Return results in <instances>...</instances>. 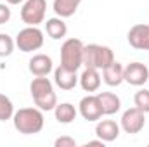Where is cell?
I'll use <instances>...</instances> for the list:
<instances>
[{
	"mask_svg": "<svg viewBox=\"0 0 149 147\" xmlns=\"http://www.w3.org/2000/svg\"><path fill=\"white\" fill-rule=\"evenodd\" d=\"M12 121H14V128L23 135L40 133L45 123L43 112L38 107H23V109L16 111L12 116Z\"/></svg>",
	"mask_w": 149,
	"mask_h": 147,
	"instance_id": "1",
	"label": "cell"
},
{
	"mask_svg": "<svg viewBox=\"0 0 149 147\" xmlns=\"http://www.w3.org/2000/svg\"><path fill=\"white\" fill-rule=\"evenodd\" d=\"M30 92L35 101L38 109L42 111H54L57 106V97L52 87V81L47 76H37L30 83Z\"/></svg>",
	"mask_w": 149,
	"mask_h": 147,
	"instance_id": "2",
	"label": "cell"
},
{
	"mask_svg": "<svg viewBox=\"0 0 149 147\" xmlns=\"http://www.w3.org/2000/svg\"><path fill=\"white\" fill-rule=\"evenodd\" d=\"M114 61V54L109 47L106 45H97L90 43L83 47V57H81V66L85 68H95V69H104Z\"/></svg>",
	"mask_w": 149,
	"mask_h": 147,
	"instance_id": "3",
	"label": "cell"
},
{
	"mask_svg": "<svg viewBox=\"0 0 149 147\" xmlns=\"http://www.w3.org/2000/svg\"><path fill=\"white\" fill-rule=\"evenodd\" d=\"M83 42L78 38H68L63 47H61V66L78 71L81 66V57H83Z\"/></svg>",
	"mask_w": 149,
	"mask_h": 147,
	"instance_id": "4",
	"label": "cell"
},
{
	"mask_svg": "<svg viewBox=\"0 0 149 147\" xmlns=\"http://www.w3.org/2000/svg\"><path fill=\"white\" fill-rule=\"evenodd\" d=\"M16 45L21 52H33L42 49L43 45V31L38 26H26L23 28L17 37H16Z\"/></svg>",
	"mask_w": 149,
	"mask_h": 147,
	"instance_id": "5",
	"label": "cell"
},
{
	"mask_svg": "<svg viewBox=\"0 0 149 147\" xmlns=\"http://www.w3.org/2000/svg\"><path fill=\"white\" fill-rule=\"evenodd\" d=\"M47 0H26L21 9V19L26 26H38L45 19Z\"/></svg>",
	"mask_w": 149,
	"mask_h": 147,
	"instance_id": "6",
	"label": "cell"
},
{
	"mask_svg": "<svg viewBox=\"0 0 149 147\" xmlns=\"http://www.w3.org/2000/svg\"><path fill=\"white\" fill-rule=\"evenodd\" d=\"M146 125V112L139 109V107H130L121 114V123H120V128L125 132V133H139Z\"/></svg>",
	"mask_w": 149,
	"mask_h": 147,
	"instance_id": "7",
	"label": "cell"
},
{
	"mask_svg": "<svg viewBox=\"0 0 149 147\" xmlns=\"http://www.w3.org/2000/svg\"><path fill=\"white\" fill-rule=\"evenodd\" d=\"M123 78L127 83H130L134 87H142L144 83L149 81V69L142 62H130L123 69Z\"/></svg>",
	"mask_w": 149,
	"mask_h": 147,
	"instance_id": "8",
	"label": "cell"
},
{
	"mask_svg": "<svg viewBox=\"0 0 149 147\" xmlns=\"http://www.w3.org/2000/svg\"><path fill=\"white\" fill-rule=\"evenodd\" d=\"M80 114L87 121H97L102 118V109L97 95H87L80 101Z\"/></svg>",
	"mask_w": 149,
	"mask_h": 147,
	"instance_id": "9",
	"label": "cell"
},
{
	"mask_svg": "<svg viewBox=\"0 0 149 147\" xmlns=\"http://www.w3.org/2000/svg\"><path fill=\"white\" fill-rule=\"evenodd\" d=\"M128 43L137 50H149V24H135L128 31Z\"/></svg>",
	"mask_w": 149,
	"mask_h": 147,
	"instance_id": "10",
	"label": "cell"
},
{
	"mask_svg": "<svg viewBox=\"0 0 149 147\" xmlns=\"http://www.w3.org/2000/svg\"><path fill=\"white\" fill-rule=\"evenodd\" d=\"M78 78L80 76L76 74V71H71L61 64L54 69V81L61 90H73L78 83Z\"/></svg>",
	"mask_w": 149,
	"mask_h": 147,
	"instance_id": "11",
	"label": "cell"
},
{
	"mask_svg": "<svg viewBox=\"0 0 149 147\" xmlns=\"http://www.w3.org/2000/svg\"><path fill=\"white\" fill-rule=\"evenodd\" d=\"M95 135L102 142H113L120 137V125L114 119H102L95 126Z\"/></svg>",
	"mask_w": 149,
	"mask_h": 147,
	"instance_id": "12",
	"label": "cell"
},
{
	"mask_svg": "<svg viewBox=\"0 0 149 147\" xmlns=\"http://www.w3.org/2000/svg\"><path fill=\"white\" fill-rule=\"evenodd\" d=\"M30 73L35 76H49V73L54 69L52 59L45 54H37L30 59Z\"/></svg>",
	"mask_w": 149,
	"mask_h": 147,
	"instance_id": "13",
	"label": "cell"
},
{
	"mask_svg": "<svg viewBox=\"0 0 149 147\" xmlns=\"http://www.w3.org/2000/svg\"><path fill=\"white\" fill-rule=\"evenodd\" d=\"M78 81H80V85H81V88L85 92H97L102 80H101L99 69H95V68H85L83 73L80 74Z\"/></svg>",
	"mask_w": 149,
	"mask_h": 147,
	"instance_id": "14",
	"label": "cell"
},
{
	"mask_svg": "<svg viewBox=\"0 0 149 147\" xmlns=\"http://www.w3.org/2000/svg\"><path fill=\"white\" fill-rule=\"evenodd\" d=\"M99 102H101V109H102V116H113L121 109V101L116 94L113 92H101L97 94Z\"/></svg>",
	"mask_w": 149,
	"mask_h": 147,
	"instance_id": "15",
	"label": "cell"
},
{
	"mask_svg": "<svg viewBox=\"0 0 149 147\" xmlns=\"http://www.w3.org/2000/svg\"><path fill=\"white\" fill-rule=\"evenodd\" d=\"M123 69H125V68H123L118 61H113L108 68L102 69V80H104V83L109 85V87H120V85L125 81V78H123Z\"/></svg>",
	"mask_w": 149,
	"mask_h": 147,
	"instance_id": "16",
	"label": "cell"
},
{
	"mask_svg": "<svg viewBox=\"0 0 149 147\" xmlns=\"http://www.w3.org/2000/svg\"><path fill=\"white\" fill-rule=\"evenodd\" d=\"M45 31H47V35L52 38V40H61V38L66 37V33H68V26H66V23L63 21V17H50V19H47V23H45Z\"/></svg>",
	"mask_w": 149,
	"mask_h": 147,
	"instance_id": "17",
	"label": "cell"
},
{
	"mask_svg": "<svg viewBox=\"0 0 149 147\" xmlns=\"http://www.w3.org/2000/svg\"><path fill=\"white\" fill-rule=\"evenodd\" d=\"M80 3H81V0H54L52 7H54V12L59 17L66 19V17H71L76 12Z\"/></svg>",
	"mask_w": 149,
	"mask_h": 147,
	"instance_id": "18",
	"label": "cell"
},
{
	"mask_svg": "<svg viewBox=\"0 0 149 147\" xmlns=\"http://www.w3.org/2000/svg\"><path fill=\"white\" fill-rule=\"evenodd\" d=\"M54 114H56V119H57L59 123H63V125H70V123H73L74 121L78 111L74 109L73 104H70V102H63V104H57V106L54 107Z\"/></svg>",
	"mask_w": 149,
	"mask_h": 147,
	"instance_id": "19",
	"label": "cell"
},
{
	"mask_svg": "<svg viewBox=\"0 0 149 147\" xmlns=\"http://www.w3.org/2000/svg\"><path fill=\"white\" fill-rule=\"evenodd\" d=\"M14 116V106H12V101L0 94V121H7Z\"/></svg>",
	"mask_w": 149,
	"mask_h": 147,
	"instance_id": "20",
	"label": "cell"
},
{
	"mask_svg": "<svg viewBox=\"0 0 149 147\" xmlns=\"http://www.w3.org/2000/svg\"><path fill=\"white\" fill-rule=\"evenodd\" d=\"M14 47H16V42L12 38L5 33H0V57H9L14 52Z\"/></svg>",
	"mask_w": 149,
	"mask_h": 147,
	"instance_id": "21",
	"label": "cell"
},
{
	"mask_svg": "<svg viewBox=\"0 0 149 147\" xmlns=\"http://www.w3.org/2000/svg\"><path fill=\"white\" fill-rule=\"evenodd\" d=\"M134 104H135V107H139L142 112H149V90H146V88L139 90L134 95Z\"/></svg>",
	"mask_w": 149,
	"mask_h": 147,
	"instance_id": "22",
	"label": "cell"
},
{
	"mask_svg": "<svg viewBox=\"0 0 149 147\" xmlns=\"http://www.w3.org/2000/svg\"><path fill=\"white\" fill-rule=\"evenodd\" d=\"M54 147H76V140L71 137H59L56 139Z\"/></svg>",
	"mask_w": 149,
	"mask_h": 147,
	"instance_id": "23",
	"label": "cell"
},
{
	"mask_svg": "<svg viewBox=\"0 0 149 147\" xmlns=\"http://www.w3.org/2000/svg\"><path fill=\"white\" fill-rule=\"evenodd\" d=\"M9 19H10V9H9V5L0 3V26L5 24V23H9Z\"/></svg>",
	"mask_w": 149,
	"mask_h": 147,
	"instance_id": "24",
	"label": "cell"
},
{
	"mask_svg": "<svg viewBox=\"0 0 149 147\" xmlns=\"http://www.w3.org/2000/svg\"><path fill=\"white\" fill-rule=\"evenodd\" d=\"M7 3H10V5H17V3H21V2H24V0H5Z\"/></svg>",
	"mask_w": 149,
	"mask_h": 147,
	"instance_id": "25",
	"label": "cell"
}]
</instances>
